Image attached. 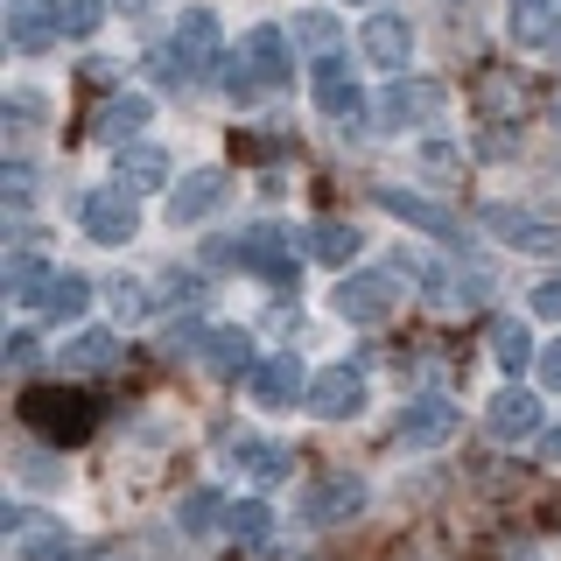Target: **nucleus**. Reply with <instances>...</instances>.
<instances>
[{
    "mask_svg": "<svg viewBox=\"0 0 561 561\" xmlns=\"http://www.w3.org/2000/svg\"><path fill=\"white\" fill-rule=\"evenodd\" d=\"M288 35H280L274 22H260V28H245V43L239 49H225L218 57V84L225 92H260V84H288Z\"/></svg>",
    "mask_w": 561,
    "mask_h": 561,
    "instance_id": "f257e3e1",
    "label": "nucleus"
},
{
    "mask_svg": "<svg viewBox=\"0 0 561 561\" xmlns=\"http://www.w3.org/2000/svg\"><path fill=\"white\" fill-rule=\"evenodd\" d=\"M414 260H386V267H358V274H337V288H330V309L344 316V323H386L400 302V280Z\"/></svg>",
    "mask_w": 561,
    "mask_h": 561,
    "instance_id": "f03ea898",
    "label": "nucleus"
},
{
    "mask_svg": "<svg viewBox=\"0 0 561 561\" xmlns=\"http://www.w3.org/2000/svg\"><path fill=\"white\" fill-rule=\"evenodd\" d=\"M22 421H28L35 435H49L57 449H78L84 435H92L99 408H92V400H78V393H22Z\"/></svg>",
    "mask_w": 561,
    "mask_h": 561,
    "instance_id": "7ed1b4c3",
    "label": "nucleus"
},
{
    "mask_svg": "<svg viewBox=\"0 0 561 561\" xmlns=\"http://www.w3.org/2000/svg\"><path fill=\"white\" fill-rule=\"evenodd\" d=\"M443 105H449V99H443V84H435V78H393V84L379 92L373 113H379L386 134H414V127H428Z\"/></svg>",
    "mask_w": 561,
    "mask_h": 561,
    "instance_id": "20e7f679",
    "label": "nucleus"
},
{
    "mask_svg": "<svg viewBox=\"0 0 561 561\" xmlns=\"http://www.w3.org/2000/svg\"><path fill=\"white\" fill-rule=\"evenodd\" d=\"M484 225H491V239L513 245V253H534V260H554L561 253V225L534 218V210H519V204H491Z\"/></svg>",
    "mask_w": 561,
    "mask_h": 561,
    "instance_id": "39448f33",
    "label": "nucleus"
},
{
    "mask_svg": "<svg viewBox=\"0 0 561 561\" xmlns=\"http://www.w3.org/2000/svg\"><path fill=\"white\" fill-rule=\"evenodd\" d=\"M449 435H456V400L428 393V400H414V408L393 414V435H386V443L393 449H435V443H449Z\"/></svg>",
    "mask_w": 561,
    "mask_h": 561,
    "instance_id": "423d86ee",
    "label": "nucleus"
},
{
    "mask_svg": "<svg viewBox=\"0 0 561 561\" xmlns=\"http://www.w3.org/2000/svg\"><path fill=\"white\" fill-rule=\"evenodd\" d=\"M78 225H84L92 245H127L140 232V210H134L127 190H92V197L78 204Z\"/></svg>",
    "mask_w": 561,
    "mask_h": 561,
    "instance_id": "0eeeda50",
    "label": "nucleus"
},
{
    "mask_svg": "<svg viewBox=\"0 0 561 561\" xmlns=\"http://www.w3.org/2000/svg\"><path fill=\"white\" fill-rule=\"evenodd\" d=\"M302 408L316 421H351V414L365 408V373H358V365H330V373H316Z\"/></svg>",
    "mask_w": 561,
    "mask_h": 561,
    "instance_id": "6e6552de",
    "label": "nucleus"
},
{
    "mask_svg": "<svg viewBox=\"0 0 561 561\" xmlns=\"http://www.w3.org/2000/svg\"><path fill=\"white\" fill-rule=\"evenodd\" d=\"M245 386H253L260 408H295V400H309V373L295 351H280V358H260L253 373H245Z\"/></svg>",
    "mask_w": 561,
    "mask_h": 561,
    "instance_id": "1a4fd4ad",
    "label": "nucleus"
},
{
    "mask_svg": "<svg viewBox=\"0 0 561 561\" xmlns=\"http://www.w3.org/2000/svg\"><path fill=\"white\" fill-rule=\"evenodd\" d=\"M316 113H330V119H358L365 113V92H358V78H351V57H316Z\"/></svg>",
    "mask_w": 561,
    "mask_h": 561,
    "instance_id": "9d476101",
    "label": "nucleus"
},
{
    "mask_svg": "<svg viewBox=\"0 0 561 561\" xmlns=\"http://www.w3.org/2000/svg\"><path fill=\"white\" fill-rule=\"evenodd\" d=\"M218 204H225V169H190L169 190V225H204Z\"/></svg>",
    "mask_w": 561,
    "mask_h": 561,
    "instance_id": "9b49d317",
    "label": "nucleus"
},
{
    "mask_svg": "<svg viewBox=\"0 0 561 561\" xmlns=\"http://www.w3.org/2000/svg\"><path fill=\"white\" fill-rule=\"evenodd\" d=\"M57 0H8V43L22 49V57H35V49L57 43Z\"/></svg>",
    "mask_w": 561,
    "mask_h": 561,
    "instance_id": "f8f14e48",
    "label": "nucleus"
},
{
    "mask_svg": "<svg viewBox=\"0 0 561 561\" xmlns=\"http://www.w3.org/2000/svg\"><path fill=\"white\" fill-rule=\"evenodd\" d=\"M484 428H491V443H526V435H540V400L519 393V386H505L484 408Z\"/></svg>",
    "mask_w": 561,
    "mask_h": 561,
    "instance_id": "ddd939ff",
    "label": "nucleus"
},
{
    "mask_svg": "<svg viewBox=\"0 0 561 561\" xmlns=\"http://www.w3.org/2000/svg\"><path fill=\"white\" fill-rule=\"evenodd\" d=\"M358 49H365V64H379V70H400L414 57V28L400 22V14H373V22L358 28Z\"/></svg>",
    "mask_w": 561,
    "mask_h": 561,
    "instance_id": "4468645a",
    "label": "nucleus"
},
{
    "mask_svg": "<svg viewBox=\"0 0 561 561\" xmlns=\"http://www.w3.org/2000/svg\"><path fill=\"white\" fill-rule=\"evenodd\" d=\"M175 57H183V70H218V22H210V8H190L183 22H175Z\"/></svg>",
    "mask_w": 561,
    "mask_h": 561,
    "instance_id": "2eb2a0df",
    "label": "nucleus"
},
{
    "mask_svg": "<svg viewBox=\"0 0 561 561\" xmlns=\"http://www.w3.org/2000/svg\"><path fill=\"white\" fill-rule=\"evenodd\" d=\"M365 513V484L358 478H323L309 491V526H344Z\"/></svg>",
    "mask_w": 561,
    "mask_h": 561,
    "instance_id": "dca6fc26",
    "label": "nucleus"
},
{
    "mask_svg": "<svg viewBox=\"0 0 561 561\" xmlns=\"http://www.w3.org/2000/svg\"><path fill=\"white\" fill-rule=\"evenodd\" d=\"M505 28H513L519 49H540V43H554L561 8H554V0H505Z\"/></svg>",
    "mask_w": 561,
    "mask_h": 561,
    "instance_id": "f3484780",
    "label": "nucleus"
},
{
    "mask_svg": "<svg viewBox=\"0 0 561 561\" xmlns=\"http://www.w3.org/2000/svg\"><path fill=\"white\" fill-rule=\"evenodd\" d=\"M245 267H260V274H274V280H295V245L280 225H253L245 232Z\"/></svg>",
    "mask_w": 561,
    "mask_h": 561,
    "instance_id": "a211bd4d",
    "label": "nucleus"
},
{
    "mask_svg": "<svg viewBox=\"0 0 561 561\" xmlns=\"http://www.w3.org/2000/svg\"><path fill=\"white\" fill-rule=\"evenodd\" d=\"M64 373H105V365H119V330L105 323V330H78V337L64 344Z\"/></svg>",
    "mask_w": 561,
    "mask_h": 561,
    "instance_id": "6ab92c4d",
    "label": "nucleus"
},
{
    "mask_svg": "<svg viewBox=\"0 0 561 561\" xmlns=\"http://www.w3.org/2000/svg\"><path fill=\"white\" fill-rule=\"evenodd\" d=\"M113 169H119V190H127V197H154V190H169V154L162 148H127Z\"/></svg>",
    "mask_w": 561,
    "mask_h": 561,
    "instance_id": "aec40b11",
    "label": "nucleus"
},
{
    "mask_svg": "<svg viewBox=\"0 0 561 561\" xmlns=\"http://www.w3.org/2000/svg\"><path fill=\"white\" fill-rule=\"evenodd\" d=\"M148 119H154V105H148V99H140V92H119V99H105V105H99L92 134H99V140H134L140 127H148Z\"/></svg>",
    "mask_w": 561,
    "mask_h": 561,
    "instance_id": "412c9836",
    "label": "nucleus"
},
{
    "mask_svg": "<svg viewBox=\"0 0 561 561\" xmlns=\"http://www.w3.org/2000/svg\"><path fill=\"white\" fill-rule=\"evenodd\" d=\"M204 365L218 379H239V373H253V337H245V330H232V323H218L204 337Z\"/></svg>",
    "mask_w": 561,
    "mask_h": 561,
    "instance_id": "4be33fe9",
    "label": "nucleus"
},
{
    "mask_svg": "<svg viewBox=\"0 0 561 561\" xmlns=\"http://www.w3.org/2000/svg\"><path fill=\"white\" fill-rule=\"evenodd\" d=\"M35 309H43L49 323H78V316L92 309V280H84V274H49V288H43Z\"/></svg>",
    "mask_w": 561,
    "mask_h": 561,
    "instance_id": "5701e85b",
    "label": "nucleus"
},
{
    "mask_svg": "<svg viewBox=\"0 0 561 561\" xmlns=\"http://www.w3.org/2000/svg\"><path fill=\"white\" fill-rule=\"evenodd\" d=\"M379 204L393 210V218L421 225V232H449V210H443V204H428V197H414V190H393V183H386V190H379Z\"/></svg>",
    "mask_w": 561,
    "mask_h": 561,
    "instance_id": "b1692460",
    "label": "nucleus"
},
{
    "mask_svg": "<svg viewBox=\"0 0 561 561\" xmlns=\"http://www.w3.org/2000/svg\"><path fill=\"white\" fill-rule=\"evenodd\" d=\"M309 253L323 260V267H351V260L365 253V232H358V225H316Z\"/></svg>",
    "mask_w": 561,
    "mask_h": 561,
    "instance_id": "393cba45",
    "label": "nucleus"
},
{
    "mask_svg": "<svg viewBox=\"0 0 561 561\" xmlns=\"http://www.w3.org/2000/svg\"><path fill=\"white\" fill-rule=\"evenodd\" d=\"M491 358H499L505 373H526V365H534V337H526V323H491Z\"/></svg>",
    "mask_w": 561,
    "mask_h": 561,
    "instance_id": "a878e982",
    "label": "nucleus"
},
{
    "mask_svg": "<svg viewBox=\"0 0 561 561\" xmlns=\"http://www.w3.org/2000/svg\"><path fill=\"white\" fill-rule=\"evenodd\" d=\"M43 288H49L43 260H35V253H8V295H14V302H43Z\"/></svg>",
    "mask_w": 561,
    "mask_h": 561,
    "instance_id": "bb28decb",
    "label": "nucleus"
},
{
    "mask_svg": "<svg viewBox=\"0 0 561 561\" xmlns=\"http://www.w3.org/2000/svg\"><path fill=\"white\" fill-rule=\"evenodd\" d=\"M225 534L245 540V548H260L267 540V505H253V499H232L225 505Z\"/></svg>",
    "mask_w": 561,
    "mask_h": 561,
    "instance_id": "cd10ccee",
    "label": "nucleus"
},
{
    "mask_svg": "<svg viewBox=\"0 0 561 561\" xmlns=\"http://www.w3.org/2000/svg\"><path fill=\"white\" fill-rule=\"evenodd\" d=\"M245 470H253L260 484H280V478L295 470V456L280 449V443H245Z\"/></svg>",
    "mask_w": 561,
    "mask_h": 561,
    "instance_id": "c85d7f7f",
    "label": "nucleus"
},
{
    "mask_svg": "<svg viewBox=\"0 0 561 561\" xmlns=\"http://www.w3.org/2000/svg\"><path fill=\"white\" fill-rule=\"evenodd\" d=\"M478 99H484V113H513V105L526 99V84L513 78V70H484V84H478Z\"/></svg>",
    "mask_w": 561,
    "mask_h": 561,
    "instance_id": "c756f323",
    "label": "nucleus"
},
{
    "mask_svg": "<svg viewBox=\"0 0 561 561\" xmlns=\"http://www.w3.org/2000/svg\"><path fill=\"white\" fill-rule=\"evenodd\" d=\"M105 302H113V316H119V323H134V316H148V288H140L134 274H113Z\"/></svg>",
    "mask_w": 561,
    "mask_h": 561,
    "instance_id": "7c9ffc66",
    "label": "nucleus"
},
{
    "mask_svg": "<svg viewBox=\"0 0 561 561\" xmlns=\"http://www.w3.org/2000/svg\"><path fill=\"white\" fill-rule=\"evenodd\" d=\"M57 22H64V35H92L105 22V0H57Z\"/></svg>",
    "mask_w": 561,
    "mask_h": 561,
    "instance_id": "2f4dec72",
    "label": "nucleus"
},
{
    "mask_svg": "<svg viewBox=\"0 0 561 561\" xmlns=\"http://www.w3.org/2000/svg\"><path fill=\"white\" fill-rule=\"evenodd\" d=\"M183 526H190V534H210V526H225V505L210 499V491H190V499H183Z\"/></svg>",
    "mask_w": 561,
    "mask_h": 561,
    "instance_id": "473e14b6",
    "label": "nucleus"
},
{
    "mask_svg": "<svg viewBox=\"0 0 561 561\" xmlns=\"http://www.w3.org/2000/svg\"><path fill=\"white\" fill-rule=\"evenodd\" d=\"M295 35H302V43H316L323 57L337 49V22H330V14H302V22H295Z\"/></svg>",
    "mask_w": 561,
    "mask_h": 561,
    "instance_id": "72a5a7b5",
    "label": "nucleus"
},
{
    "mask_svg": "<svg viewBox=\"0 0 561 561\" xmlns=\"http://www.w3.org/2000/svg\"><path fill=\"white\" fill-rule=\"evenodd\" d=\"M421 162L435 175H456V140H421Z\"/></svg>",
    "mask_w": 561,
    "mask_h": 561,
    "instance_id": "f704fd0d",
    "label": "nucleus"
},
{
    "mask_svg": "<svg viewBox=\"0 0 561 561\" xmlns=\"http://www.w3.org/2000/svg\"><path fill=\"white\" fill-rule=\"evenodd\" d=\"M534 373H540V386H548V393H561V344H548L534 358Z\"/></svg>",
    "mask_w": 561,
    "mask_h": 561,
    "instance_id": "c9c22d12",
    "label": "nucleus"
},
{
    "mask_svg": "<svg viewBox=\"0 0 561 561\" xmlns=\"http://www.w3.org/2000/svg\"><path fill=\"white\" fill-rule=\"evenodd\" d=\"M8 365H14V373H28V365H35V337H28V330H14V344H8Z\"/></svg>",
    "mask_w": 561,
    "mask_h": 561,
    "instance_id": "e433bc0d",
    "label": "nucleus"
},
{
    "mask_svg": "<svg viewBox=\"0 0 561 561\" xmlns=\"http://www.w3.org/2000/svg\"><path fill=\"white\" fill-rule=\"evenodd\" d=\"M534 309H540V316H561V274H554V280H540V288H534Z\"/></svg>",
    "mask_w": 561,
    "mask_h": 561,
    "instance_id": "4c0bfd02",
    "label": "nucleus"
},
{
    "mask_svg": "<svg viewBox=\"0 0 561 561\" xmlns=\"http://www.w3.org/2000/svg\"><path fill=\"white\" fill-rule=\"evenodd\" d=\"M197 295H204L197 274H169V302H197Z\"/></svg>",
    "mask_w": 561,
    "mask_h": 561,
    "instance_id": "58836bf2",
    "label": "nucleus"
},
{
    "mask_svg": "<svg viewBox=\"0 0 561 561\" xmlns=\"http://www.w3.org/2000/svg\"><path fill=\"white\" fill-rule=\"evenodd\" d=\"M540 463L561 470V428H540Z\"/></svg>",
    "mask_w": 561,
    "mask_h": 561,
    "instance_id": "ea45409f",
    "label": "nucleus"
},
{
    "mask_svg": "<svg viewBox=\"0 0 561 561\" xmlns=\"http://www.w3.org/2000/svg\"><path fill=\"white\" fill-rule=\"evenodd\" d=\"M505 561H540V554L534 548H505Z\"/></svg>",
    "mask_w": 561,
    "mask_h": 561,
    "instance_id": "a19ab883",
    "label": "nucleus"
},
{
    "mask_svg": "<svg viewBox=\"0 0 561 561\" xmlns=\"http://www.w3.org/2000/svg\"><path fill=\"white\" fill-rule=\"evenodd\" d=\"M554 127H561V92H554Z\"/></svg>",
    "mask_w": 561,
    "mask_h": 561,
    "instance_id": "79ce46f5",
    "label": "nucleus"
},
{
    "mask_svg": "<svg viewBox=\"0 0 561 561\" xmlns=\"http://www.w3.org/2000/svg\"><path fill=\"white\" fill-rule=\"evenodd\" d=\"M119 8H148V0H119Z\"/></svg>",
    "mask_w": 561,
    "mask_h": 561,
    "instance_id": "37998d69",
    "label": "nucleus"
},
{
    "mask_svg": "<svg viewBox=\"0 0 561 561\" xmlns=\"http://www.w3.org/2000/svg\"><path fill=\"white\" fill-rule=\"evenodd\" d=\"M554 49H561V28H554Z\"/></svg>",
    "mask_w": 561,
    "mask_h": 561,
    "instance_id": "c03bdc74",
    "label": "nucleus"
},
{
    "mask_svg": "<svg viewBox=\"0 0 561 561\" xmlns=\"http://www.w3.org/2000/svg\"><path fill=\"white\" fill-rule=\"evenodd\" d=\"M365 8H379V0H365Z\"/></svg>",
    "mask_w": 561,
    "mask_h": 561,
    "instance_id": "a18cd8bd",
    "label": "nucleus"
}]
</instances>
